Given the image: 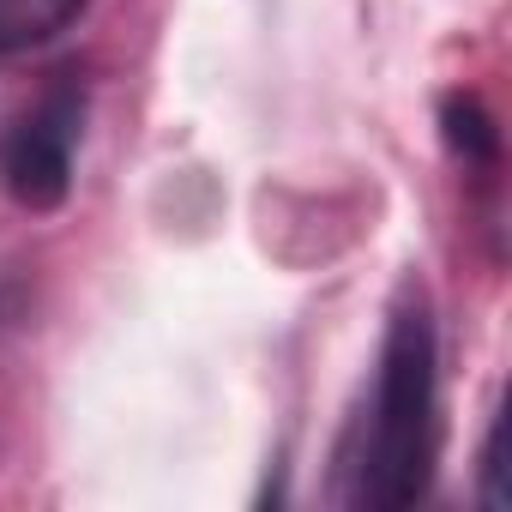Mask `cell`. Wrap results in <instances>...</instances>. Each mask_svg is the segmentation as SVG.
Returning a JSON list of instances; mask_svg holds the SVG:
<instances>
[{"label": "cell", "instance_id": "1", "mask_svg": "<svg viewBox=\"0 0 512 512\" xmlns=\"http://www.w3.org/2000/svg\"><path fill=\"white\" fill-rule=\"evenodd\" d=\"M434 326L422 302H404L386 326L380 374H374V404L362 422V446L350 458L356 470V500L398 512L416 506L434 470Z\"/></svg>", "mask_w": 512, "mask_h": 512}, {"label": "cell", "instance_id": "2", "mask_svg": "<svg viewBox=\"0 0 512 512\" xmlns=\"http://www.w3.org/2000/svg\"><path fill=\"white\" fill-rule=\"evenodd\" d=\"M79 115H85L79 91H49L19 121V133L7 139V187H13L19 205L49 211V205L67 199V187H73V151H79Z\"/></svg>", "mask_w": 512, "mask_h": 512}, {"label": "cell", "instance_id": "3", "mask_svg": "<svg viewBox=\"0 0 512 512\" xmlns=\"http://www.w3.org/2000/svg\"><path fill=\"white\" fill-rule=\"evenodd\" d=\"M85 13V0H0V55L37 49Z\"/></svg>", "mask_w": 512, "mask_h": 512}, {"label": "cell", "instance_id": "4", "mask_svg": "<svg viewBox=\"0 0 512 512\" xmlns=\"http://www.w3.org/2000/svg\"><path fill=\"white\" fill-rule=\"evenodd\" d=\"M446 139L464 151V157H494V127L482 121V109L470 97H452L446 103Z\"/></svg>", "mask_w": 512, "mask_h": 512}]
</instances>
